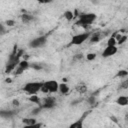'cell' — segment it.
Listing matches in <instances>:
<instances>
[{"mask_svg":"<svg viewBox=\"0 0 128 128\" xmlns=\"http://www.w3.org/2000/svg\"><path fill=\"white\" fill-rule=\"evenodd\" d=\"M23 53H24V50H23V49H18L17 44H15L14 47H13L12 52L10 53V55H9V57H8L7 62H6L5 73L9 74V73H11L12 71L15 70V68L17 67V65H18L19 62H20V59H21Z\"/></svg>","mask_w":128,"mask_h":128,"instance_id":"1","label":"cell"},{"mask_svg":"<svg viewBox=\"0 0 128 128\" xmlns=\"http://www.w3.org/2000/svg\"><path fill=\"white\" fill-rule=\"evenodd\" d=\"M96 18L97 16L95 13H83L78 15V20L75 22V25L81 27H88L96 20Z\"/></svg>","mask_w":128,"mask_h":128,"instance_id":"2","label":"cell"},{"mask_svg":"<svg viewBox=\"0 0 128 128\" xmlns=\"http://www.w3.org/2000/svg\"><path fill=\"white\" fill-rule=\"evenodd\" d=\"M43 85V82L40 81H33V82H28L23 86V91L26 92L29 95H36L40 90Z\"/></svg>","mask_w":128,"mask_h":128,"instance_id":"3","label":"cell"},{"mask_svg":"<svg viewBox=\"0 0 128 128\" xmlns=\"http://www.w3.org/2000/svg\"><path fill=\"white\" fill-rule=\"evenodd\" d=\"M58 88H59V83L56 80H48L43 82L40 91L44 94H51L58 92Z\"/></svg>","mask_w":128,"mask_h":128,"instance_id":"4","label":"cell"},{"mask_svg":"<svg viewBox=\"0 0 128 128\" xmlns=\"http://www.w3.org/2000/svg\"><path fill=\"white\" fill-rule=\"evenodd\" d=\"M90 36H91V33L90 32H84V33L76 34V35L72 36L71 41L68 44V46H71V45H81L86 40H88L90 38Z\"/></svg>","mask_w":128,"mask_h":128,"instance_id":"5","label":"cell"},{"mask_svg":"<svg viewBox=\"0 0 128 128\" xmlns=\"http://www.w3.org/2000/svg\"><path fill=\"white\" fill-rule=\"evenodd\" d=\"M46 42H47V35H41V36H38V37L30 40L28 45L30 48H40V47L44 46L46 44Z\"/></svg>","mask_w":128,"mask_h":128,"instance_id":"6","label":"cell"},{"mask_svg":"<svg viewBox=\"0 0 128 128\" xmlns=\"http://www.w3.org/2000/svg\"><path fill=\"white\" fill-rule=\"evenodd\" d=\"M57 102H56V98L53 96H47L43 99V101L40 103L39 107L41 109H51L54 108L56 106Z\"/></svg>","mask_w":128,"mask_h":128,"instance_id":"7","label":"cell"},{"mask_svg":"<svg viewBox=\"0 0 128 128\" xmlns=\"http://www.w3.org/2000/svg\"><path fill=\"white\" fill-rule=\"evenodd\" d=\"M30 67V63L28 62V60L24 59V60H20L19 64L17 65V67L14 70V74L15 75H21L25 70H27Z\"/></svg>","mask_w":128,"mask_h":128,"instance_id":"8","label":"cell"},{"mask_svg":"<svg viewBox=\"0 0 128 128\" xmlns=\"http://www.w3.org/2000/svg\"><path fill=\"white\" fill-rule=\"evenodd\" d=\"M118 51V48L117 46H107L104 51L102 52V57L104 58H108V57H111L113 55H115Z\"/></svg>","mask_w":128,"mask_h":128,"instance_id":"9","label":"cell"},{"mask_svg":"<svg viewBox=\"0 0 128 128\" xmlns=\"http://www.w3.org/2000/svg\"><path fill=\"white\" fill-rule=\"evenodd\" d=\"M87 114H89V111H86V112L84 113V115H83L81 118H79L78 120H76L75 122H73L72 124H70L68 128H83L84 118L86 117V115H87Z\"/></svg>","mask_w":128,"mask_h":128,"instance_id":"10","label":"cell"},{"mask_svg":"<svg viewBox=\"0 0 128 128\" xmlns=\"http://www.w3.org/2000/svg\"><path fill=\"white\" fill-rule=\"evenodd\" d=\"M17 111L15 110H0V117L2 118H12Z\"/></svg>","mask_w":128,"mask_h":128,"instance_id":"11","label":"cell"},{"mask_svg":"<svg viewBox=\"0 0 128 128\" xmlns=\"http://www.w3.org/2000/svg\"><path fill=\"white\" fill-rule=\"evenodd\" d=\"M70 91L69 86L66 83H60L59 84V88H58V92H60L62 95H67Z\"/></svg>","mask_w":128,"mask_h":128,"instance_id":"12","label":"cell"},{"mask_svg":"<svg viewBox=\"0 0 128 128\" xmlns=\"http://www.w3.org/2000/svg\"><path fill=\"white\" fill-rule=\"evenodd\" d=\"M116 104L119 106H126L128 104V97L127 96H119L116 99Z\"/></svg>","mask_w":128,"mask_h":128,"instance_id":"13","label":"cell"},{"mask_svg":"<svg viewBox=\"0 0 128 128\" xmlns=\"http://www.w3.org/2000/svg\"><path fill=\"white\" fill-rule=\"evenodd\" d=\"M21 20H22L23 23L27 24V23H30L31 21H33V20H34V17H33V15H31V14L24 13V14L21 15Z\"/></svg>","mask_w":128,"mask_h":128,"instance_id":"14","label":"cell"},{"mask_svg":"<svg viewBox=\"0 0 128 128\" xmlns=\"http://www.w3.org/2000/svg\"><path fill=\"white\" fill-rule=\"evenodd\" d=\"M22 122H23L24 125H32V124L37 123L36 119L33 118V117H25V118L22 119Z\"/></svg>","mask_w":128,"mask_h":128,"instance_id":"15","label":"cell"},{"mask_svg":"<svg viewBox=\"0 0 128 128\" xmlns=\"http://www.w3.org/2000/svg\"><path fill=\"white\" fill-rule=\"evenodd\" d=\"M63 17H64L67 21H72L75 16H74V13H73L71 10H67V11H65V12L63 13Z\"/></svg>","mask_w":128,"mask_h":128,"instance_id":"16","label":"cell"},{"mask_svg":"<svg viewBox=\"0 0 128 128\" xmlns=\"http://www.w3.org/2000/svg\"><path fill=\"white\" fill-rule=\"evenodd\" d=\"M127 75H128V72L125 69H121L116 73V77H118V78H126Z\"/></svg>","mask_w":128,"mask_h":128,"instance_id":"17","label":"cell"},{"mask_svg":"<svg viewBox=\"0 0 128 128\" xmlns=\"http://www.w3.org/2000/svg\"><path fill=\"white\" fill-rule=\"evenodd\" d=\"M76 90H77L80 94H83V93H85V92L87 91V86H86L85 84H79V85L76 86Z\"/></svg>","mask_w":128,"mask_h":128,"instance_id":"18","label":"cell"},{"mask_svg":"<svg viewBox=\"0 0 128 128\" xmlns=\"http://www.w3.org/2000/svg\"><path fill=\"white\" fill-rule=\"evenodd\" d=\"M89 39H90V41H91L92 43H95V42H98V41L101 39V36H100L98 33H97V34H96V33H94L93 35H91V36H90V38H89Z\"/></svg>","mask_w":128,"mask_h":128,"instance_id":"19","label":"cell"},{"mask_svg":"<svg viewBox=\"0 0 128 128\" xmlns=\"http://www.w3.org/2000/svg\"><path fill=\"white\" fill-rule=\"evenodd\" d=\"M29 68H32L34 70H42L43 66L40 63H30V67Z\"/></svg>","mask_w":128,"mask_h":128,"instance_id":"20","label":"cell"},{"mask_svg":"<svg viewBox=\"0 0 128 128\" xmlns=\"http://www.w3.org/2000/svg\"><path fill=\"white\" fill-rule=\"evenodd\" d=\"M29 100H30L32 103H35V104H39V105H40V103H41V101H40V99H39V97H38L37 95H31V96L29 97Z\"/></svg>","mask_w":128,"mask_h":128,"instance_id":"21","label":"cell"},{"mask_svg":"<svg viewBox=\"0 0 128 128\" xmlns=\"http://www.w3.org/2000/svg\"><path fill=\"white\" fill-rule=\"evenodd\" d=\"M117 45V42H116V39L114 38V36L110 37L107 41V46H116Z\"/></svg>","mask_w":128,"mask_h":128,"instance_id":"22","label":"cell"},{"mask_svg":"<svg viewBox=\"0 0 128 128\" xmlns=\"http://www.w3.org/2000/svg\"><path fill=\"white\" fill-rule=\"evenodd\" d=\"M42 127V124L41 123H35V124H32V125H24L23 128H41Z\"/></svg>","mask_w":128,"mask_h":128,"instance_id":"23","label":"cell"},{"mask_svg":"<svg viewBox=\"0 0 128 128\" xmlns=\"http://www.w3.org/2000/svg\"><path fill=\"white\" fill-rule=\"evenodd\" d=\"M6 33H7V30H6L5 26H4V24L3 23H0V36L4 35Z\"/></svg>","mask_w":128,"mask_h":128,"instance_id":"24","label":"cell"},{"mask_svg":"<svg viewBox=\"0 0 128 128\" xmlns=\"http://www.w3.org/2000/svg\"><path fill=\"white\" fill-rule=\"evenodd\" d=\"M86 58H87L88 61H93L96 58V54L95 53H88L87 56H86Z\"/></svg>","mask_w":128,"mask_h":128,"instance_id":"25","label":"cell"},{"mask_svg":"<svg viewBox=\"0 0 128 128\" xmlns=\"http://www.w3.org/2000/svg\"><path fill=\"white\" fill-rule=\"evenodd\" d=\"M87 102H88L90 105L95 104V103H96V98H95V96H89L88 99H87Z\"/></svg>","mask_w":128,"mask_h":128,"instance_id":"26","label":"cell"},{"mask_svg":"<svg viewBox=\"0 0 128 128\" xmlns=\"http://www.w3.org/2000/svg\"><path fill=\"white\" fill-rule=\"evenodd\" d=\"M41 110H42V109H41V108L38 106L37 108H35V109H33V110L31 111V115H37V114H38V113H39Z\"/></svg>","mask_w":128,"mask_h":128,"instance_id":"27","label":"cell"},{"mask_svg":"<svg viewBox=\"0 0 128 128\" xmlns=\"http://www.w3.org/2000/svg\"><path fill=\"white\" fill-rule=\"evenodd\" d=\"M5 24H6L7 26H9V27H12V26H14V24H15V21H14V20H11V19H9V20H7V21L5 22Z\"/></svg>","mask_w":128,"mask_h":128,"instance_id":"28","label":"cell"},{"mask_svg":"<svg viewBox=\"0 0 128 128\" xmlns=\"http://www.w3.org/2000/svg\"><path fill=\"white\" fill-rule=\"evenodd\" d=\"M12 103H13V105L16 106V107H18V106L20 105V102H19V100H17V99H14V100L12 101Z\"/></svg>","mask_w":128,"mask_h":128,"instance_id":"29","label":"cell"},{"mask_svg":"<svg viewBox=\"0 0 128 128\" xmlns=\"http://www.w3.org/2000/svg\"><path fill=\"white\" fill-rule=\"evenodd\" d=\"M82 54H77V55H75V58H77V59H81L82 58Z\"/></svg>","mask_w":128,"mask_h":128,"instance_id":"30","label":"cell"},{"mask_svg":"<svg viewBox=\"0 0 128 128\" xmlns=\"http://www.w3.org/2000/svg\"><path fill=\"white\" fill-rule=\"evenodd\" d=\"M6 82H11V79H8V78H7V79H6Z\"/></svg>","mask_w":128,"mask_h":128,"instance_id":"31","label":"cell"}]
</instances>
